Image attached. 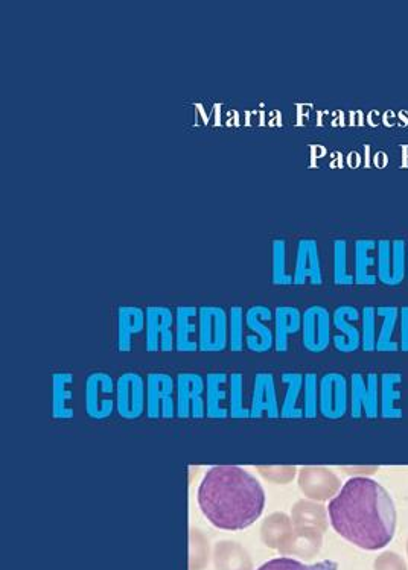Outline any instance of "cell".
<instances>
[{"mask_svg":"<svg viewBox=\"0 0 408 570\" xmlns=\"http://www.w3.org/2000/svg\"><path fill=\"white\" fill-rule=\"evenodd\" d=\"M401 373H384L380 376V415L387 420L404 417V411L399 408L401 402Z\"/></svg>","mask_w":408,"mask_h":570,"instance_id":"603a6c76","label":"cell"},{"mask_svg":"<svg viewBox=\"0 0 408 570\" xmlns=\"http://www.w3.org/2000/svg\"><path fill=\"white\" fill-rule=\"evenodd\" d=\"M377 308L364 306L361 311V349L364 352H377Z\"/></svg>","mask_w":408,"mask_h":570,"instance_id":"d6a6232c","label":"cell"},{"mask_svg":"<svg viewBox=\"0 0 408 570\" xmlns=\"http://www.w3.org/2000/svg\"><path fill=\"white\" fill-rule=\"evenodd\" d=\"M145 330V309L138 306H121L118 309V350L130 353L133 336Z\"/></svg>","mask_w":408,"mask_h":570,"instance_id":"ac0fdd59","label":"cell"},{"mask_svg":"<svg viewBox=\"0 0 408 570\" xmlns=\"http://www.w3.org/2000/svg\"><path fill=\"white\" fill-rule=\"evenodd\" d=\"M319 379L316 373H306L303 382V417L316 418L319 415Z\"/></svg>","mask_w":408,"mask_h":570,"instance_id":"8d00e7d4","label":"cell"},{"mask_svg":"<svg viewBox=\"0 0 408 570\" xmlns=\"http://www.w3.org/2000/svg\"><path fill=\"white\" fill-rule=\"evenodd\" d=\"M299 487L311 501H329L342 490V482L326 467H302Z\"/></svg>","mask_w":408,"mask_h":570,"instance_id":"4fadbf2b","label":"cell"},{"mask_svg":"<svg viewBox=\"0 0 408 570\" xmlns=\"http://www.w3.org/2000/svg\"><path fill=\"white\" fill-rule=\"evenodd\" d=\"M349 411V380L342 373H326L319 379V414L340 420Z\"/></svg>","mask_w":408,"mask_h":570,"instance_id":"9c48e42d","label":"cell"},{"mask_svg":"<svg viewBox=\"0 0 408 570\" xmlns=\"http://www.w3.org/2000/svg\"><path fill=\"white\" fill-rule=\"evenodd\" d=\"M215 564L218 570H252V558L243 546L233 542L218 543L215 548Z\"/></svg>","mask_w":408,"mask_h":570,"instance_id":"f546056e","label":"cell"},{"mask_svg":"<svg viewBox=\"0 0 408 570\" xmlns=\"http://www.w3.org/2000/svg\"><path fill=\"white\" fill-rule=\"evenodd\" d=\"M377 315L381 318V327L378 330L377 352L395 353L399 350V342L395 341L396 324L399 321V308L396 306H380Z\"/></svg>","mask_w":408,"mask_h":570,"instance_id":"83f0119b","label":"cell"},{"mask_svg":"<svg viewBox=\"0 0 408 570\" xmlns=\"http://www.w3.org/2000/svg\"><path fill=\"white\" fill-rule=\"evenodd\" d=\"M258 570H338L335 561L325 560L316 564H303L293 558H275L262 564Z\"/></svg>","mask_w":408,"mask_h":570,"instance_id":"d590c367","label":"cell"},{"mask_svg":"<svg viewBox=\"0 0 408 570\" xmlns=\"http://www.w3.org/2000/svg\"><path fill=\"white\" fill-rule=\"evenodd\" d=\"M322 545V532L311 529H296L293 536L279 551L285 555H297L300 558H313Z\"/></svg>","mask_w":408,"mask_h":570,"instance_id":"484cf974","label":"cell"},{"mask_svg":"<svg viewBox=\"0 0 408 570\" xmlns=\"http://www.w3.org/2000/svg\"><path fill=\"white\" fill-rule=\"evenodd\" d=\"M198 308L179 306L176 312V350L180 353L198 352Z\"/></svg>","mask_w":408,"mask_h":570,"instance_id":"ffe728a7","label":"cell"},{"mask_svg":"<svg viewBox=\"0 0 408 570\" xmlns=\"http://www.w3.org/2000/svg\"><path fill=\"white\" fill-rule=\"evenodd\" d=\"M174 323L176 315L165 306H148L145 309V346L148 353H171L176 350Z\"/></svg>","mask_w":408,"mask_h":570,"instance_id":"52a82bcc","label":"cell"},{"mask_svg":"<svg viewBox=\"0 0 408 570\" xmlns=\"http://www.w3.org/2000/svg\"><path fill=\"white\" fill-rule=\"evenodd\" d=\"M176 417H206V379L197 373H180L176 379Z\"/></svg>","mask_w":408,"mask_h":570,"instance_id":"30bf717a","label":"cell"},{"mask_svg":"<svg viewBox=\"0 0 408 570\" xmlns=\"http://www.w3.org/2000/svg\"><path fill=\"white\" fill-rule=\"evenodd\" d=\"M206 379V417H229V408L224 406L229 397V374L209 373Z\"/></svg>","mask_w":408,"mask_h":570,"instance_id":"7402d4cb","label":"cell"},{"mask_svg":"<svg viewBox=\"0 0 408 570\" xmlns=\"http://www.w3.org/2000/svg\"><path fill=\"white\" fill-rule=\"evenodd\" d=\"M378 282L399 286L407 277V242L404 239H381L377 244Z\"/></svg>","mask_w":408,"mask_h":570,"instance_id":"ba28073f","label":"cell"},{"mask_svg":"<svg viewBox=\"0 0 408 570\" xmlns=\"http://www.w3.org/2000/svg\"><path fill=\"white\" fill-rule=\"evenodd\" d=\"M328 519L337 534L364 551H380L395 536L398 513L389 491L367 476L348 479L329 501Z\"/></svg>","mask_w":408,"mask_h":570,"instance_id":"6da1fadb","label":"cell"},{"mask_svg":"<svg viewBox=\"0 0 408 570\" xmlns=\"http://www.w3.org/2000/svg\"><path fill=\"white\" fill-rule=\"evenodd\" d=\"M261 475L267 481L275 482V484H288V482L293 481L294 476H296V467H256Z\"/></svg>","mask_w":408,"mask_h":570,"instance_id":"74e56055","label":"cell"},{"mask_svg":"<svg viewBox=\"0 0 408 570\" xmlns=\"http://www.w3.org/2000/svg\"><path fill=\"white\" fill-rule=\"evenodd\" d=\"M407 277H408V245H407Z\"/></svg>","mask_w":408,"mask_h":570,"instance_id":"60d3db41","label":"cell"},{"mask_svg":"<svg viewBox=\"0 0 408 570\" xmlns=\"http://www.w3.org/2000/svg\"><path fill=\"white\" fill-rule=\"evenodd\" d=\"M288 245L285 239H275L271 244V282L273 285H293V274L287 271Z\"/></svg>","mask_w":408,"mask_h":570,"instance_id":"4dcf8cb0","label":"cell"},{"mask_svg":"<svg viewBox=\"0 0 408 570\" xmlns=\"http://www.w3.org/2000/svg\"><path fill=\"white\" fill-rule=\"evenodd\" d=\"M246 312L241 306H232L229 311V349L232 352H243L246 347Z\"/></svg>","mask_w":408,"mask_h":570,"instance_id":"836d02e7","label":"cell"},{"mask_svg":"<svg viewBox=\"0 0 408 570\" xmlns=\"http://www.w3.org/2000/svg\"><path fill=\"white\" fill-rule=\"evenodd\" d=\"M116 412L124 420H138L147 412V380L127 371L116 379Z\"/></svg>","mask_w":408,"mask_h":570,"instance_id":"8992f818","label":"cell"},{"mask_svg":"<svg viewBox=\"0 0 408 570\" xmlns=\"http://www.w3.org/2000/svg\"><path fill=\"white\" fill-rule=\"evenodd\" d=\"M302 332V312L294 306H279L275 309V350L287 353L290 336Z\"/></svg>","mask_w":408,"mask_h":570,"instance_id":"44dd1931","label":"cell"},{"mask_svg":"<svg viewBox=\"0 0 408 570\" xmlns=\"http://www.w3.org/2000/svg\"><path fill=\"white\" fill-rule=\"evenodd\" d=\"M319 286L323 283L322 263H320L319 245L316 239H300L297 244L296 266H294L293 285Z\"/></svg>","mask_w":408,"mask_h":570,"instance_id":"2e32d148","label":"cell"},{"mask_svg":"<svg viewBox=\"0 0 408 570\" xmlns=\"http://www.w3.org/2000/svg\"><path fill=\"white\" fill-rule=\"evenodd\" d=\"M229 347V314L220 306L198 308V352L220 353Z\"/></svg>","mask_w":408,"mask_h":570,"instance_id":"3957f363","label":"cell"},{"mask_svg":"<svg viewBox=\"0 0 408 570\" xmlns=\"http://www.w3.org/2000/svg\"><path fill=\"white\" fill-rule=\"evenodd\" d=\"M334 283L340 286L355 285L354 274L348 271V241H334Z\"/></svg>","mask_w":408,"mask_h":570,"instance_id":"e575fe53","label":"cell"},{"mask_svg":"<svg viewBox=\"0 0 408 570\" xmlns=\"http://www.w3.org/2000/svg\"><path fill=\"white\" fill-rule=\"evenodd\" d=\"M229 417H250V408L244 403V376L241 373L229 374Z\"/></svg>","mask_w":408,"mask_h":570,"instance_id":"1f68e13d","label":"cell"},{"mask_svg":"<svg viewBox=\"0 0 408 570\" xmlns=\"http://www.w3.org/2000/svg\"><path fill=\"white\" fill-rule=\"evenodd\" d=\"M407 554H408V542H407Z\"/></svg>","mask_w":408,"mask_h":570,"instance_id":"b9f144b4","label":"cell"},{"mask_svg":"<svg viewBox=\"0 0 408 570\" xmlns=\"http://www.w3.org/2000/svg\"><path fill=\"white\" fill-rule=\"evenodd\" d=\"M349 414L352 418L380 417V374L352 373L349 379Z\"/></svg>","mask_w":408,"mask_h":570,"instance_id":"5b68a950","label":"cell"},{"mask_svg":"<svg viewBox=\"0 0 408 570\" xmlns=\"http://www.w3.org/2000/svg\"><path fill=\"white\" fill-rule=\"evenodd\" d=\"M273 320V311L267 306H252L246 312V347L253 353H267L275 347V332L267 326Z\"/></svg>","mask_w":408,"mask_h":570,"instance_id":"9a60e30c","label":"cell"},{"mask_svg":"<svg viewBox=\"0 0 408 570\" xmlns=\"http://www.w3.org/2000/svg\"><path fill=\"white\" fill-rule=\"evenodd\" d=\"M281 380L285 387L284 402L281 403V417L303 418V409L299 406V399L303 394L305 374L282 373Z\"/></svg>","mask_w":408,"mask_h":570,"instance_id":"4316f807","label":"cell"},{"mask_svg":"<svg viewBox=\"0 0 408 570\" xmlns=\"http://www.w3.org/2000/svg\"><path fill=\"white\" fill-rule=\"evenodd\" d=\"M377 244L378 241L373 239H358L355 242V285H377V274L372 273L373 266H377V257L373 254Z\"/></svg>","mask_w":408,"mask_h":570,"instance_id":"cb8c5ba5","label":"cell"},{"mask_svg":"<svg viewBox=\"0 0 408 570\" xmlns=\"http://www.w3.org/2000/svg\"><path fill=\"white\" fill-rule=\"evenodd\" d=\"M147 417H176V379L168 373H150L147 376Z\"/></svg>","mask_w":408,"mask_h":570,"instance_id":"8fae6325","label":"cell"},{"mask_svg":"<svg viewBox=\"0 0 408 570\" xmlns=\"http://www.w3.org/2000/svg\"><path fill=\"white\" fill-rule=\"evenodd\" d=\"M294 528L290 517L284 513H275L264 520L261 528L262 542L268 548L281 549L293 536Z\"/></svg>","mask_w":408,"mask_h":570,"instance_id":"d4e9b609","label":"cell"},{"mask_svg":"<svg viewBox=\"0 0 408 570\" xmlns=\"http://www.w3.org/2000/svg\"><path fill=\"white\" fill-rule=\"evenodd\" d=\"M197 504L215 528L243 531L262 516L267 496L259 479L243 467L214 466L198 485Z\"/></svg>","mask_w":408,"mask_h":570,"instance_id":"7a4b0ae2","label":"cell"},{"mask_svg":"<svg viewBox=\"0 0 408 570\" xmlns=\"http://www.w3.org/2000/svg\"><path fill=\"white\" fill-rule=\"evenodd\" d=\"M281 417L278 393H276L275 376L271 373H258L253 382L252 405L250 418Z\"/></svg>","mask_w":408,"mask_h":570,"instance_id":"e0dca14e","label":"cell"},{"mask_svg":"<svg viewBox=\"0 0 408 570\" xmlns=\"http://www.w3.org/2000/svg\"><path fill=\"white\" fill-rule=\"evenodd\" d=\"M399 350L408 353V306L399 309Z\"/></svg>","mask_w":408,"mask_h":570,"instance_id":"ab89813d","label":"cell"},{"mask_svg":"<svg viewBox=\"0 0 408 570\" xmlns=\"http://www.w3.org/2000/svg\"><path fill=\"white\" fill-rule=\"evenodd\" d=\"M293 525L296 529H311L323 534L328 526L325 508L313 502H297L293 507Z\"/></svg>","mask_w":408,"mask_h":570,"instance_id":"f1b7e54d","label":"cell"},{"mask_svg":"<svg viewBox=\"0 0 408 570\" xmlns=\"http://www.w3.org/2000/svg\"><path fill=\"white\" fill-rule=\"evenodd\" d=\"M361 312L355 306H338L332 314V326L338 335L332 336V344L340 353H354L361 347V330L355 326Z\"/></svg>","mask_w":408,"mask_h":570,"instance_id":"5bb4252c","label":"cell"},{"mask_svg":"<svg viewBox=\"0 0 408 570\" xmlns=\"http://www.w3.org/2000/svg\"><path fill=\"white\" fill-rule=\"evenodd\" d=\"M332 315L323 306H311L302 314V342L308 352L323 353L332 342Z\"/></svg>","mask_w":408,"mask_h":570,"instance_id":"7c38bea8","label":"cell"},{"mask_svg":"<svg viewBox=\"0 0 408 570\" xmlns=\"http://www.w3.org/2000/svg\"><path fill=\"white\" fill-rule=\"evenodd\" d=\"M84 406L87 417L92 420H107L116 411V382L106 371L90 373L84 387Z\"/></svg>","mask_w":408,"mask_h":570,"instance_id":"277c9868","label":"cell"},{"mask_svg":"<svg viewBox=\"0 0 408 570\" xmlns=\"http://www.w3.org/2000/svg\"><path fill=\"white\" fill-rule=\"evenodd\" d=\"M72 385H74V374L54 373L52 374V417L55 420H72L75 417L72 408Z\"/></svg>","mask_w":408,"mask_h":570,"instance_id":"d6986e66","label":"cell"},{"mask_svg":"<svg viewBox=\"0 0 408 570\" xmlns=\"http://www.w3.org/2000/svg\"><path fill=\"white\" fill-rule=\"evenodd\" d=\"M375 570H407V564L401 555L395 552H384L375 560Z\"/></svg>","mask_w":408,"mask_h":570,"instance_id":"f35d334b","label":"cell"}]
</instances>
